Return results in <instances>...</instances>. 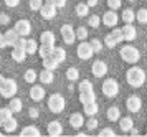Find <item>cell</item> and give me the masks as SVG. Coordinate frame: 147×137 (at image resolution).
Masks as SVG:
<instances>
[{
	"instance_id": "6da1fadb",
	"label": "cell",
	"mask_w": 147,
	"mask_h": 137,
	"mask_svg": "<svg viewBox=\"0 0 147 137\" xmlns=\"http://www.w3.org/2000/svg\"><path fill=\"white\" fill-rule=\"evenodd\" d=\"M146 71L139 68V66H132V68H129L127 70V74H126V81L129 86H132V88H140V86L146 83Z\"/></svg>"
},
{
	"instance_id": "7a4b0ae2",
	"label": "cell",
	"mask_w": 147,
	"mask_h": 137,
	"mask_svg": "<svg viewBox=\"0 0 147 137\" xmlns=\"http://www.w3.org/2000/svg\"><path fill=\"white\" fill-rule=\"evenodd\" d=\"M119 55H121V58L124 59L126 63H129V65H136V63L140 59V51L136 48V46H129V45L122 46Z\"/></svg>"
},
{
	"instance_id": "3957f363",
	"label": "cell",
	"mask_w": 147,
	"mask_h": 137,
	"mask_svg": "<svg viewBox=\"0 0 147 137\" xmlns=\"http://www.w3.org/2000/svg\"><path fill=\"white\" fill-rule=\"evenodd\" d=\"M65 106H66V101H65V98L61 96L60 92H55V94H51L48 98V109L53 114H61L63 109H65Z\"/></svg>"
},
{
	"instance_id": "277c9868",
	"label": "cell",
	"mask_w": 147,
	"mask_h": 137,
	"mask_svg": "<svg viewBox=\"0 0 147 137\" xmlns=\"http://www.w3.org/2000/svg\"><path fill=\"white\" fill-rule=\"evenodd\" d=\"M17 91H18L17 81L12 79V78H5L3 84H2V88H0V94H2V98H5V99L13 98L15 94H17Z\"/></svg>"
},
{
	"instance_id": "5b68a950",
	"label": "cell",
	"mask_w": 147,
	"mask_h": 137,
	"mask_svg": "<svg viewBox=\"0 0 147 137\" xmlns=\"http://www.w3.org/2000/svg\"><path fill=\"white\" fill-rule=\"evenodd\" d=\"M102 94L106 96V98H114V96H117L119 94V83L116 81L114 78H107L104 83H102Z\"/></svg>"
},
{
	"instance_id": "8992f818",
	"label": "cell",
	"mask_w": 147,
	"mask_h": 137,
	"mask_svg": "<svg viewBox=\"0 0 147 137\" xmlns=\"http://www.w3.org/2000/svg\"><path fill=\"white\" fill-rule=\"evenodd\" d=\"M76 55H78V58L83 59V61H86V59H91L94 55V50L91 43H88V41H81L78 48H76Z\"/></svg>"
},
{
	"instance_id": "52a82bcc",
	"label": "cell",
	"mask_w": 147,
	"mask_h": 137,
	"mask_svg": "<svg viewBox=\"0 0 147 137\" xmlns=\"http://www.w3.org/2000/svg\"><path fill=\"white\" fill-rule=\"evenodd\" d=\"M61 36L65 40V43L66 45H73L74 40H76V32H74V28L71 25H63L61 26Z\"/></svg>"
},
{
	"instance_id": "ba28073f",
	"label": "cell",
	"mask_w": 147,
	"mask_h": 137,
	"mask_svg": "<svg viewBox=\"0 0 147 137\" xmlns=\"http://www.w3.org/2000/svg\"><path fill=\"white\" fill-rule=\"evenodd\" d=\"M13 28L17 30V33H18L20 36H28V35L32 33V23H30L28 20H25V18L18 20V22L15 23Z\"/></svg>"
},
{
	"instance_id": "9c48e42d",
	"label": "cell",
	"mask_w": 147,
	"mask_h": 137,
	"mask_svg": "<svg viewBox=\"0 0 147 137\" xmlns=\"http://www.w3.org/2000/svg\"><path fill=\"white\" fill-rule=\"evenodd\" d=\"M91 73L96 78H102V76H106V73H107V65L102 59H96L93 63V66H91Z\"/></svg>"
},
{
	"instance_id": "30bf717a",
	"label": "cell",
	"mask_w": 147,
	"mask_h": 137,
	"mask_svg": "<svg viewBox=\"0 0 147 137\" xmlns=\"http://www.w3.org/2000/svg\"><path fill=\"white\" fill-rule=\"evenodd\" d=\"M126 107L129 112H139L142 107V101L139 96H129L126 101Z\"/></svg>"
},
{
	"instance_id": "8fae6325",
	"label": "cell",
	"mask_w": 147,
	"mask_h": 137,
	"mask_svg": "<svg viewBox=\"0 0 147 137\" xmlns=\"http://www.w3.org/2000/svg\"><path fill=\"white\" fill-rule=\"evenodd\" d=\"M117 22H119V17H117L116 10H107V12L102 15V23L106 26H116Z\"/></svg>"
},
{
	"instance_id": "7c38bea8",
	"label": "cell",
	"mask_w": 147,
	"mask_h": 137,
	"mask_svg": "<svg viewBox=\"0 0 147 137\" xmlns=\"http://www.w3.org/2000/svg\"><path fill=\"white\" fill-rule=\"evenodd\" d=\"M12 58H13L17 63H23V61L27 59V50H25V46L15 45L13 50H12Z\"/></svg>"
},
{
	"instance_id": "4fadbf2b",
	"label": "cell",
	"mask_w": 147,
	"mask_h": 137,
	"mask_svg": "<svg viewBox=\"0 0 147 137\" xmlns=\"http://www.w3.org/2000/svg\"><path fill=\"white\" fill-rule=\"evenodd\" d=\"M122 33H124V41H132L137 38V30L132 23H126L122 26Z\"/></svg>"
},
{
	"instance_id": "5bb4252c",
	"label": "cell",
	"mask_w": 147,
	"mask_h": 137,
	"mask_svg": "<svg viewBox=\"0 0 147 137\" xmlns=\"http://www.w3.org/2000/svg\"><path fill=\"white\" fill-rule=\"evenodd\" d=\"M45 94H47V91H45V88L43 86H32V89H30V98L33 99V101H36V103H40V101H43L45 99Z\"/></svg>"
},
{
	"instance_id": "9a60e30c",
	"label": "cell",
	"mask_w": 147,
	"mask_h": 137,
	"mask_svg": "<svg viewBox=\"0 0 147 137\" xmlns=\"http://www.w3.org/2000/svg\"><path fill=\"white\" fill-rule=\"evenodd\" d=\"M63 134V126H61L60 121H51L48 122V136L51 137H58Z\"/></svg>"
},
{
	"instance_id": "2e32d148",
	"label": "cell",
	"mask_w": 147,
	"mask_h": 137,
	"mask_svg": "<svg viewBox=\"0 0 147 137\" xmlns=\"http://www.w3.org/2000/svg\"><path fill=\"white\" fill-rule=\"evenodd\" d=\"M56 7L55 5H47V3H43V7L40 8V13H41V17L45 20H51L56 17Z\"/></svg>"
},
{
	"instance_id": "e0dca14e",
	"label": "cell",
	"mask_w": 147,
	"mask_h": 137,
	"mask_svg": "<svg viewBox=\"0 0 147 137\" xmlns=\"http://www.w3.org/2000/svg\"><path fill=\"white\" fill-rule=\"evenodd\" d=\"M69 126L73 127V129H80L84 126V116L80 114V112H73L71 116H69Z\"/></svg>"
},
{
	"instance_id": "ac0fdd59",
	"label": "cell",
	"mask_w": 147,
	"mask_h": 137,
	"mask_svg": "<svg viewBox=\"0 0 147 137\" xmlns=\"http://www.w3.org/2000/svg\"><path fill=\"white\" fill-rule=\"evenodd\" d=\"M40 41L43 45H50V46H55V41H56V36H55L53 32H41L40 35Z\"/></svg>"
},
{
	"instance_id": "d6986e66",
	"label": "cell",
	"mask_w": 147,
	"mask_h": 137,
	"mask_svg": "<svg viewBox=\"0 0 147 137\" xmlns=\"http://www.w3.org/2000/svg\"><path fill=\"white\" fill-rule=\"evenodd\" d=\"M99 111V106L96 101H91V103H86V104H83V112L86 114V116H96Z\"/></svg>"
},
{
	"instance_id": "ffe728a7",
	"label": "cell",
	"mask_w": 147,
	"mask_h": 137,
	"mask_svg": "<svg viewBox=\"0 0 147 137\" xmlns=\"http://www.w3.org/2000/svg\"><path fill=\"white\" fill-rule=\"evenodd\" d=\"M17 126H18V121L12 116L10 119H7V121H3V131H5V134H12V132L17 131Z\"/></svg>"
},
{
	"instance_id": "44dd1931",
	"label": "cell",
	"mask_w": 147,
	"mask_h": 137,
	"mask_svg": "<svg viewBox=\"0 0 147 137\" xmlns=\"http://www.w3.org/2000/svg\"><path fill=\"white\" fill-rule=\"evenodd\" d=\"M38 78H40L41 84H51L53 79H55V76H53V71H50V70H45V68H43V71L38 74Z\"/></svg>"
},
{
	"instance_id": "7402d4cb",
	"label": "cell",
	"mask_w": 147,
	"mask_h": 137,
	"mask_svg": "<svg viewBox=\"0 0 147 137\" xmlns=\"http://www.w3.org/2000/svg\"><path fill=\"white\" fill-rule=\"evenodd\" d=\"M22 107H23V103H22V99H18V98H10V101H8V109L13 112H20L22 111Z\"/></svg>"
},
{
	"instance_id": "603a6c76",
	"label": "cell",
	"mask_w": 147,
	"mask_h": 137,
	"mask_svg": "<svg viewBox=\"0 0 147 137\" xmlns=\"http://www.w3.org/2000/svg\"><path fill=\"white\" fill-rule=\"evenodd\" d=\"M5 36H7L8 46H15V45H17V41H18V38H20V35L17 33V30H15V28L7 30V32H5Z\"/></svg>"
},
{
	"instance_id": "cb8c5ba5",
	"label": "cell",
	"mask_w": 147,
	"mask_h": 137,
	"mask_svg": "<svg viewBox=\"0 0 147 137\" xmlns=\"http://www.w3.org/2000/svg\"><path fill=\"white\" fill-rule=\"evenodd\" d=\"M51 56H53L58 63H63V61L66 59V50H65V48H60V46H55Z\"/></svg>"
},
{
	"instance_id": "d4e9b609",
	"label": "cell",
	"mask_w": 147,
	"mask_h": 137,
	"mask_svg": "<svg viewBox=\"0 0 147 137\" xmlns=\"http://www.w3.org/2000/svg\"><path fill=\"white\" fill-rule=\"evenodd\" d=\"M22 137H35V136H40V131L35 127V126H27V127H23L20 132Z\"/></svg>"
},
{
	"instance_id": "484cf974",
	"label": "cell",
	"mask_w": 147,
	"mask_h": 137,
	"mask_svg": "<svg viewBox=\"0 0 147 137\" xmlns=\"http://www.w3.org/2000/svg\"><path fill=\"white\" fill-rule=\"evenodd\" d=\"M119 126H121V129H122V132H129L134 127L132 117H121L119 119Z\"/></svg>"
},
{
	"instance_id": "4316f807",
	"label": "cell",
	"mask_w": 147,
	"mask_h": 137,
	"mask_svg": "<svg viewBox=\"0 0 147 137\" xmlns=\"http://www.w3.org/2000/svg\"><path fill=\"white\" fill-rule=\"evenodd\" d=\"M58 61L53 58V56H48V58H43V68L45 70H50V71H55L56 68H58Z\"/></svg>"
},
{
	"instance_id": "83f0119b",
	"label": "cell",
	"mask_w": 147,
	"mask_h": 137,
	"mask_svg": "<svg viewBox=\"0 0 147 137\" xmlns=\"http://www.w3.org/2000/svg\"><path fill=\"white\" fill-rule=\"evenodd\" d=\"M107 119H109L111 122H114V121H119V119H121V111H119V107H116V106H111V107L107 109Z\"/></svg>"
},
{
	"instance_id": "f1b7e54d",
	"label": "cell",
	"mask_w": 147,
	"mask_h": 137,
	"mask_svg": "<svg viewBox=\"0 0 147 137\" xmlns=\"http://www.w3.org/2000/svg\"><path fill=\"white\" fill-rule=\"evenodd\" d=\"M25 50H27V55H35V53H38V43H36V40H33V38L27 40Z\"/></svg>"
},
{
	"instance_id": "f546056e",
	"label": "cell",
	"mask_w": 147,
	"mask_h": 137,
	"mask_svg": "<svg viewBox=\"0 0 147 137\" xmlns=\"http://www.w3.org/2000/svg\"><path fill=\"white\" fill-rule=\"evenodd\" d=\"M53 48H55V46L43 45V43H41V46H38V55L41 56V59H43V58H48V56H51V53H53Z\"/></svg>"
},
{
	"instance_id": "4dcf8cb0",
	"label": "cell",
	"mask_w": 147,
	"mask_h": 137,
	"mask_svg": "<svg viewBox=\"0 0 147 137\" xmlns=\"http://www.w3.org/2000/svg\"><path fill=\"white\" fill-rule=\"evenodd\" d=\"M23 79H25L27 83H30V84H35V81L38 79V73L30 68V70H27V71H25V74H23Z\"/></svg>"
},
{
	"instance_id": "1f68e13d",
	"label": "cell",
	"mask_w": 147,
	"mask_h": 137,
	"mask_svg": "<svg viewBox=\"0 0 147 137\" xmlns=\"http://www.w3.org/2000/svg\"><path fill=\"white\" fill-rule=\"evenodd\" d=\"M78 89H80V92H94V86H93L91 81L84 79V81H81V83H80Z\"/></svg>"
},
{
	"instance_id": "d6a6232c",
	"label": "cell",
	"mask_w": 147,
	"mask_h": 137,
	"mask_svg": "<svg viewBox=\"0 0 147 137\" xmlns=\"http://www.w3.org/2000/svg\"><path fill=\"white\" fill-rule=\"evenodd\" d=\"M121 18L124 20L126 23H132L134 20H136V12L131 10V8H126V10L122 12V15H121Z\"/></svg>"
},
{
	"instance_id": "836d02e7",
	"label": "cell",
	"mask_w": 147,
	"mask_h": 137,
	"mask_svg": "<svg viewBox=\"0 0 147 137\" xmlns=\"http://www.w3.org/2000/svg\"><path fill=\"white\" fill-rule=\"evenodd\" d=\"M80 101H81V104L96 101V92H80Z\"/></svg>"
},
{
	"instance_id": "e575fe53",
	"label": "cell",
	"mask_w": 147,
	"mask_h": 137,
	"mask_svg": "<svg viewBox=\"0 0 147 137\" xmlns=\"http://www.w3.org/2000/svg\"><path fill=\"white\" fill-rule=\"evenodd\" d=\"M74 10H76V15L78 17H88L89 7H88V3H78V5L74 7Z\"/></svg>"
},
{
	"instance_id": "d590c367",
	"label": "cell",
	"mask_w": 147,
	"mask_h": 137,
	"mask_svg": "<svg viewBox=\"0 0 147 137\" xmlns=\"http://www.w3.org/2000/svg\"><path fill=\"white\" fill-rule=\"evenodd\" d=\"M66 78L69 81H76V79L80 78V71L76 70V68H68L66 70Z\"/></svg>"
},
{
	"instance_id": "8d00e7d4",
	"label": "cell",
	"mask_w": 147,
	"mask_h": 137,
	"mask_svg": "<svg viewBox=\"0 0 147 137\" xmlns=\"http://www.w3.org/2000/svg\"><path fill=\"white\" fill-rule=\"evenodd\" d=\"M136 20L139 23H147V8H140L139 12L136 13Z\"/></svg>"
},
{
	"instance_id": "74e56055",
	"label": "cell",
	"mask_w": 147,
	"mask_h": 137,
	"mask_svg": "<svg viewBox=\"0 0 147 137\" xmlns=\"http://www.w3.org/2000/svg\"><path fill=\"white\" fill-rule=\"evenodd\" d=\"M113 36H114V40H116V41H117V45H119V43H122V41H124V33H122V28H114L113 32Z\"/></svg>"
},
{
	"instance_id": "f35d334b",
	"label": "cell",
	"mask_w": 147,
	"mask_h": 137,
	"mask_svg": "<svg viewBox=\"0 0 147 137\" xmlns=\"http://www.w3.org/2000/svg\"><path fill=\"white\" fill-rule=\"evenodd\" d=\"M116 45H117V41L114 40L113 33H107L106 36H104V46H107V48H114Z\"/></svg>"
},
{
	"instance_id": "ab89813d",
	"label": "cell",
	"mask_w": 147,
	"mask_h": 137,
	"mask_svg": "<svg viewBox=\"0 0 147 137\" xmlns=\"http://www.w3.org/2000/svg\"><path fill=\"white\" fill-rule=\"evenodd\" d=\"M88 25L91 26V28H98V26L101 25V18L98 17V15H91L89 20H88Z\"/></svg>"
},
{
	"instance_id": "60d3db41",
	"label": "cell",
	"mask_w": 147,
	"mask_h": 137,
	"mask_svg": "<svg viewBox=\"0 0 147 137\" xmlns=\"http://www.w3.org/2000/svg\"><path fill=\"white\" fill-rule=\"evenodd\" d=\"M76 38H80L81 41H84L88 38V28L86 26H80L78 30H76Z\"/></svg>"
},
{
	"instance_id": "b9f144b4",
	"label": "cell",
	"mask_w": 147,
	"mask_h": 137,
	"mask_svg": "<svg viewBox=\"0 0 147 137\" xmlns=\"http://www.w3.org/2000/svg\"><path fill=\"white\" fill-rule=\"evenodd\" d=\"M28 7H30L33 12H40V8L43 7V0H30Z\"/></svg>"
},
{
	"instance_id": "7bdbcfd3",
	"label": "cell",
	"mask_w": 147,
	"mask_h": 137,
	"mask_svg": "<svg viewBox=\"0 0 147 137\" xmlns=\"http://www.w3.org/2000/svg\"><path fill=\"white\" fill-rule=\"evenodd\" d=\"M12 116H13V112H12L10 109H8V106H7V107H0V117L3 119V121L10 119Z\"/></svg>"
},
{
	"instance_id": "ee69618b",
	"label": "cell",
	"mask_w": 147,
	"mask_h": 137,
	"mask_svg": "<svg viewBox=\"0 0 147 137\" xmlns=\"http://www.w3.org/2000/svg\"><path fill=\"white\" fill-rule=\"evenodd\" d=\"M91 46H93V50H94V53H101V50H102V43H101V40H98V38H93L91 41Z\"/></svg>"
},
{
	"instance_id": "f6af8a7d",
	"label": "cell",
	"mask_w": 147,
	"mask_h": 137,
	"mask_svg": "<svg viewBox=\"0 0 147 137\" xmlns=\"http://www.w3.org/2000/svg\"><path fill=\"white\" fill-rule=\"evenodd\" d=\"M116 136V132L111 129V127H104V129H101L99 132V137H114Z\"/></svg>"
},
{
	"instance_id": "bcb514c9",
	"label": "cell",
	"mask_w": 147,
	"mask_h": 137,
	"mask_svg": "<svg viewBox=\"0 0 147 137\" xmlns=\"http://www.w3.org/2000/svg\"><path fill=\"white\" fill-rule=\"evenodd\" d=\"M86 127L89 129V131H93V129H96L98 127V119L94 117V116H89V119H88V124Z\"/></svg>"
},
{
	"instance_id": "7dc6e473",
	"label": "cell",
	"mask_w": 147,
	"mask_h": 137,
	"mask_svg": "<svg viewBox=\"0 0 147 137\" xmlns=\"http://www.w3.org/2000/svg\"><path fill=\"white\" fill-rule=\"evenodd\" d=\"M121 0H107V7H109V10H117L121 8Z\"/></svg>"
},
{
	"instance_id": "c3c4849f",
	"label": "cell",
	"mask_w": 147,
	"mask_h": 137,
	"mask_svg": "<svg viewBox=\"0 0 147 137\" xmlns=\"http://www.w3.org/2000/svg\"><path fill=\"white\" fill-rule=\"evenodd\" d=\"M7 46H8V41L5 33H0V48H7Z\"/></svg>"
},
{
	"instance_id": "681fc988",
	"label": "cell",
	"mask_w": 147,
	"mask_h": 137,
	"mask_svg": "<svg viewBox=\"0 0 147 137\" xmlns=\"http://www.w3.org/2000/svg\"><path fill=\"white\" fill-rule=\"evenodd\" d=\"M8 22H10V18H8L7 13H0V23H2V25H7Z\"/></svg>"
},
{
	"instance_id": "f907efd6",
	"label": "cell",
	"mask_w": 147,
	"mask_h": 137,
	"mask_svg": "<svg viewBox=\"0 0 147 137\" xmlns=\"http://www.w3.org/2000/svg\"><path fill=\"white\" fill-rule=\"evenodd\" d=\"M20 0H5V5L7 7H18Z\"/></svg>"
},
{
	"instance_id": "816d5d0a",
	"label": "cell",
	"mask_w": 147,
	"mask_h": 137,
	"mask_svg": "<svg viewBox=\"0 0 147 137\" xmlns=\"http://www.w3.org/2000/svg\"><path fill=\"white\" fill-rule=\"evenodd\" d=\"M28 112H30V117H32V119H36V117H38V109L32 107V109H30Z\"/></svg>"
},
{
	"instance_id": "f5cc1de1",
	"label": "cell",
	"mask_w": 147,
	"mask_h": 137,
	"mask_svg": "<svg viewBox=\"0 0 147 137\" xmlns=\"http://www.w3.org/2000/svg\"><path fill=\"white\" fill-rule=\"evenodd\" d=\"M66 7V0H56V8H63Z\"/></svg>"
},
{
	"instance_id": "db71d44e",
	"label": "cell",
	"mask_w": 147,
	"mask_h": 137,
	"mask_svg": "<svg viewBox=\"0 0 147 137\" xmlns=\"http://www.w3.org/2000/svg\"><path fill=\"white\" fill-rule=\"evenodd\" d=\"M86 3H88V7L91 8V7H96V5H98V0H88Z\"/></svg>"
},
{
	"instance_id": "11a10c76",
	"label": "cell",
	"mask_w": 147,
	"mask_h": 137,
	"mask_svg": "<svg viewBox=\"0 0 147 137\" xmlns=\"http://www.w3.org/2000/svg\"><path fill=\"white\" fill-rule=\"evenodd\" d=\"M45 3H47V5H55L56 7V0H45Z\"/></svg>"
},
{
	"instance_id": "9f6ffc18",
	"label": "cell",
	"mask_w": 147,
	"mask_h": 137,
	"mask_svg": "<svg viewBox=\"0 0 147 137\" xmlns=\"http://www.w3.org/2000/svg\"><path fill=\"white\" fill-rule=\"evenodd\" d=\"M3 81H5V78H3V76L0 74V88H2V84H3Z\"/></svg>"
},
{
	"instance_id": "6f0895ef",
	"label": "cell",
	"mask_w": 147,
	"mask_h": 137,
	"mask_svg": "<svg viewBox=\"0 0 147 137\" xmlns=\"http://www.w3.org/2000/svg\"><path fill=\"white\" fill-rule=\"evenodd\" d=\"M2 126H3V119L0 117V127H2Z\"/></svg>"
},
{
	"instance_id": "680465c9",
	"label": "cell",
	"mask_w": 147,
	"mask_h": 137,
	"mask_svg": "<svg viewBox=\"0 0 147 137\" xmlns=\"http://www.w3.org/2000/svg\"><path fill=\"white\" fill-rule=\"evenodd\" d=\"M129 2H136V0H129Z\"/></svg>"
},
{
	"instance_id": "91938a15",
	"label": "cell",
	"mask_w": 147,
	"mask_h": 137,
	"mask_svg": "<svg viewBox=\"0 0 147 137\" xmlns=\"http://www.w3.org/2000/svg\"><path fill=\"white\" fill-rule=\"evenodd\" d=\"M0 136H3V134H2V132H0Z\"/></svg>"
}]
</instances>
